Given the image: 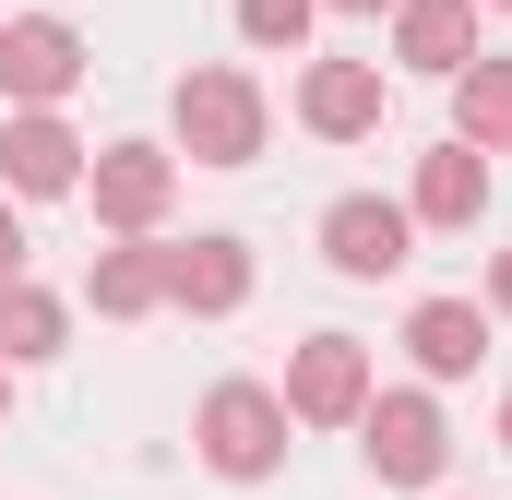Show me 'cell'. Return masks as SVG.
Here are the masks:
<instances>
[{
    "instance_id": "17",
    "label": "cell",
    "mask_w": 512,
    "mask_h": 500,
    "mask_svg": "<svg viewBox=\"0 0 512 500\" xmlns=\"http://www.w3.org/2000/svg\"><path fill=\"white\" fill-rule=\"evenodd\" d=\"M310 12H322V0H239V36H251V48H298Z\"/></svg>"
},
{
    "instance_id": "20",
    "label": "cell",
    "mask_w": 512,
    "mask_h": 500,
    "mask_svg": "<svg viewBox=\"0 0 512 500\" xmlns=\"http://www.w3.org/2000/svg\"><path fill=\"white\" fill-rule=\"evenodd\" d=\"M322 12H393V0H322Z\"/></svg>"
},
{
    "instance_id": "11",
    "label": "cell",
    "mask_w": 512,
    "mask_h": 500,
    "mask_svg": "<svg viewBox=\"0 0 512 500\" xmlns=\"http://www.w3.org/2000/svg\"><path fill=\"white\" fill-rule=\"evenodd\" d=\"M405 358L429 381H465L477 358H489V310L477 298H417V322H405Z\"/></svg>"
},
{
    "instance_id": "2",
    "label": "cell",
    "mask_w": 512,
    "mask_h": 500,
    "mask_svg": "<svg viewBox=\"0 0 512 500\" xmlns=\"http://www.w3.org/2000/svg\"><path fill=\"white\" fill-rule=\"evenodd\" d=\"M167 120H179V143H191V167H251L262 155V84L251 72H179V96H167Z\"/></svg>"
},
{
    "instance_id": "18",
    "label": "cell",
    "mask_w": 512,
    "mask_h": 500,
    "mask_svg": "<svg viewBox=\"0 0 512 500\" xmlns=\"http://www.w3.org/2000/svg\"><path fill=\"white\" fill-rule=\"evenodd\" d=\"M12 274H24V215L0 203V286H12Z\"/></svg>"
},
{
    "instance_id": "13",
    "label": "cell",
    "mask_w": 512,
    "mask_h": 500,
    "mask_svg": "<svg viewBox=\"0 0 512 500\" xmlns=\"http://www.w3.org/2000/svg\"><path fill=\"white\" fill-rule=\"evenodd\" d=\"M477 203H489V155H477L465 131H453L441 155H417V203H405L417 227H477Z\"/></svg>"
},
{
    "instance_id": "5",
    "label": "cell",
    "mask_w": 512,
    "mask_h": 500,
    "mask_svg": "<svg viewBox=\"0 0 512 500\" xmlns=\"http://www.w3.org/2000/svg\"><path fill=\"white\" fill-rule=\"evenodd\" d=\"M358 405H370V346L358 334H310L286 358V417L298 429H358Z\"/></svg>"
},
{
    "instance_id": "6",
    "label": "cell",
    "mask_w": 512,
    "mask_h": 500,
    "mask_svg": "<svg viewBox=\"0 0 512 500\" xmlns=\"http://www.w3.org/2000/svg\"><path fill=\"white\" fill-rule=\"evenodd\" d=\"M72 84H84V36L60 12H12L0 24V96L12 108H60Z\"/></svg>"
},
{
    "instance_id": "7",
    "label": "cell",
    "mask_w": 512,
    "mask_h": 500,
    "mask_svg": "<svg viewBox=\"0 0 512 500\" xmlns=\"http://www.w3.org/2000/svg\"><path fill=\"white\" fill-rule=\"evenodd\" d=\"M405 250H417V215L382 203V191H346V203L322 215V262L358 274V286H370V274H405Z\"/></svg>"
},
{
    "instance_id": "10",
    "label": "cell",
    "mask_w": 512,
    "mask_h": 500,
    "mask_svg": "<svg viewBox=\"0 0 512 500\" xmlns=\"http://www.w3.org/2000/svg\"><path fill=\"white\" fill-rule=\"evenodd\" d=\"M393 60H417V72H465L477 60V0H393Z\"/></svg>"
},
{
    "instance_id": "15",
    "label": "cell",
    "mask_w": 512,
    "mask_h": 500,
    "mask_svg": "<svg viewBox=\"0 0 512 500\" xmlns=\"http://www.w3.org/2000/svg\"><path fill=\"white\" fill-rule=\"evenodd\" d=\"M453 131H465L477 155H512V60L477 48V60L453 72Z\"/></svg>"
},
{
    "instance_id": "12",
    "label": "cell",
    "mask_w": 512,
    "mask_h": 500,
    "mask_svg": "<svg viewBox=\"0 0 512 500\" xmlns=\"http://www.w3.org/2000/svg\"><path fill=\"white\" fill-rule=\"evenodd\" d=\"M239 298H251V250H239V239H191V250H167V310L227 322Z\"/></svg>"
},
{
    "instance_id": "14",
    "label": "cell",
    "mask_w": 512,
    "mask_h": 500,
    "mask_svg": "<svg viewBox=\"0 0 512 500\" xmlns=\"http://www.w3.org/2000/svg\"><path fill=\"white\" fill-rule=\"evenodd\" d=\"M60 346H72V310H60L48 286L12 274V286H0V370H48Z\"/></svg>"
},
{
    "instance_id": "22",
    "label": "cell",
    "mask_w": 512,
    "mask_h": 500,
    "mask_svg": "<svg viewBox=\"0 0 512 500\" xmlns=\"http://www.w3.org/2000/svg\"><path fill=\"white\" fill-rule=\"evenodd\" d=\"M0 405H12V370H0Z\"/></svg>"
},
{
    "instance_id": "1",
    "label": "cell",
    "mask_w": 512,
    "mask_h": 500,
    "mask_svg": "<svg viewBox=\"0 0 512 500\" xmlns=\"http://www.w3.org/2000/svg\"><path fill=\"white\" fill-rule=\"evenodd\" d=\"M286 429H298V417H286V393H262V381H215V393H203V417H191V453H203L215 477H239V489H251V477L286 465Z\"/></svg>"
},
{
    "instance_id": "3",
    "label": "cell",
    "mask_w": 512,
    "mask_h": 500,
    "mask_svg": "<svg viewBox=\"0 0 512 500\" xmlns=\"http://www.w3.org/2000/svg\"><path fill=\"white\" fill-rule=\"evenodd\" d=\"M358 441H370V477H382V489H429V477L453 465V429H441L429 393H370V405H358Z\"/></svg>"
},
{
    "instance_id": "9",
    "label": "cell",
    "mask_w": 512,
    "mask_h": 500,
    "mask_svg": "<svg viewBox=\"0 0 512 500\" xmlns=\"http://www.w3.org/2000/svg\"><path fill=\"white\" fill-rule=\"evenodd\" d=\"M382 108H393L382 60H310V84H298V120L322 131V143H358V131H382Z\"/></svg>"
},
{
    "instance_id": "8",
    "label": "cell",
    "mask_w": 512,
    "mask_h": 500,
    "mask_svg": "<svg viewBox=\"0 0 512 500\" xmlns=\"http://www.w3.org/2000/svg\"><path fill=\"white\" fill-rule=\"evenodd\" d=\"M0 191H24V203L84 191V143H72L60 108H12V120H0Z\"/></svg>"
},
{
    "instance_id": "19",
    "label": "cell",
    "mask_w": 512,
    "mask_h": 500,
    "mask_svg": "<svg viewBox=\"0 0 512 500\" xmlns=\"http://www.w3.org/2000/svg\"><path fill=\"white\" fill-rule=\"evenodd\" d=\"M489 310H512V250H501V262H489Z\"/></svg>"
},
{
    "instance_id": "16",
    "label": "cell",
    "mask_w": 512,
    "mask_h": 500,
    "mask_svg": "<svg viewBox=\"0 0 512 500\" xmlns=\"http://www.w3.org/2000/svg\"><path fill=\"white\" fill-rule=\"evenodd\" d=\"M84 298L108 310V322H143V310H167V250H96V274H84Z\"/></svg>"
},
{
    "instance_id": "21",
    "label": "cell",
    "mask_w": 512,
    "mask_h": 500,
    "mask_svg": "<svg viewBox=\"0 0 512 500\" xmlns=\"http://www.w3.org/2000/svg\"><path fill=\"white\" fill-rule=\"evenodd\" d=\"M501 453H512V405H501Z\"/></svg>"
},
{
    "instance_id": "4",
    "label": "cell",
    "mask_w": 512,
    "mask_h": 500,
    "mask_svg": "<svg viewBox=\"0 0 512 500\" xmlns=\"http://www.w3.org/2000/svg\"><path fill=\"white\" fill-rule=\"evenodd\" d=\"M84 191H96V227L155 239V227H167V203H179V155H167V143H108V155L84 167Z\"/></svg>"
},
{
    "instance_id": "23",
    "label": "cell",
    "mask_w": 512,
    "mask_h": 500,
    "mask_svg": "<svg viewBox=\"0 0 512 500\" xmlns=\"http://www.w3.org/2000/svg\"><path fill=\"white\" fill-rule=\"evenodd\" d=\"M489 12H512V0H489Z\"/></svg>"
}]
</instances>
